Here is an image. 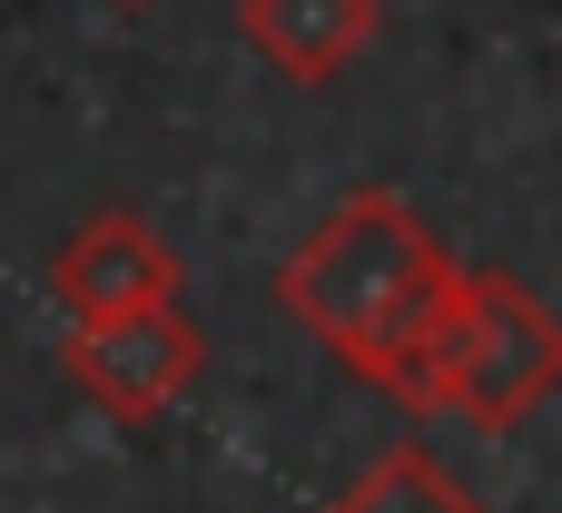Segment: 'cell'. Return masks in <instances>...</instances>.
<instances>
[{
    "label": "cell",
    "instance_id": "cell-1",
    "mask_svg": "<svg viewBox=\"0 0 562 513\" xmlns=\"http://www.w3.org/2000/svg\"><path fill=\"white\" fill-rule=\"evenodd\" d=\"M454 247L395 198V188H356L336 198L277 267V306L375 395L415 405L425 395V356L435 326L454 306Z\"/></svg>",
    "mask_w": 562,
    "mask_h": 513
},
{
    "label": "cell",
    "instance_id": "cell-2",
    "mask_svg": "<svg viewBox=\"0 0 562 513\" xmlns=\"http://www.w3.org/2000/svg\"><path fill=\"white\" fill-rule=\"evenodd\" d=\"M553 386H562V316L524 277L464 267L454 277V306L435 326L425 395L415 405H445V415H474V425H524Z\"/></svg>",
    "mask_w": 562,
    "mask_h": 513
},
{
    "label": "cell",
    "instance_id": "cell-3",
    "mask_svg": "<svg viewBox=\"0 0 562 513\" xmlns=\"http://www.w3.org/2000/svg\"><path fill=\"white\" fill-rule=\"evenodd\" d=\"M59 366H69V386H79L99 415H119V425H148V415H168V405L198 386V366H207V326H198L188 306L99 316V326H69Z\"/></svg>",
    "mask_w": 562,
    "mask_h": 513
},
{
    "label": "cell",
    "instance_id": "cell-4",
    "mask_svg": "<svg viewBox=\"0 0 562 513\" xmlns=\"http://www.w3.org/2000/svg\"><path fill=\"white\" fill-rule=\"evenodd\" d=\"M178 247L138 218V208H99L59 237L49 257V297L69 306V326H99V316H138V306H178Z\"/></svg>",
    "mask_w": 562,
    "mask_h": 513
},
{
    "label": "cell",
    "instance_id": "cell-5",
    "mask_svg": "<svg viewBox=\"0 0 562 513\" xmlns=\"http://www.w3.org/2000/svg\"><path fill=\"white\" fill-rule=\"evenodd\" d=\"M375 0H237V30H247V49L277 69V79H336V69H356L366 59V40H375Z\"/></svg>",
    "mask_w": 562,
    "mask_h": 513
},
{
    "label": "cell",
    "instance_id": "cell-6",
    "mask_svg": "<svg viewBox=\"0 0 562 513\" xmlns=\"http://www.w3.org/2000/svg\"><path fill=\"white\" fill-rule=\"evenodd\" d=\"M326 513H484V504L464 494V475H454L435 445H385Z\"/></svg>",
    "mask_w": 562,
    "mask_h": 513
},
{
    "label": "cell",
    "instance_id": "cell-7",
    "mask_svg": "<svg viewBox=\"0 0 562 513\" xmlns=\"http://www.w3.org/2000/svg\"><path fill=\"white\" fill-rule=\"evenodd\" d=\"M119 10H138V0H119Z\"/></svg>",
    "mask_w": 562,
    "mask_h": 513
}]
</instances>
